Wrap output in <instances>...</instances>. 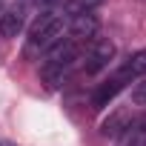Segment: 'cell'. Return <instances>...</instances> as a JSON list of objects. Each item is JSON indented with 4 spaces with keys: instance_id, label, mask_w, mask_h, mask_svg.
<instances>
[{
    "instance_id": "52a82bcc",
    "label": "cell",
    "mask_w": 146,
    "mask_h": 146,
    "mask_svg": "<svg viewBox=\"0 0 146 146\" xmlns=\"http://www.w3.org/2000/svg\"><path fill=\"white\" fill-rule=\"evenodd\" d=\"M115 146H146V115L129 120V126L115 137Z\"/></svg>"
},
{
    "instance_id": "3957f363",
    "label": "cell",
    "mask_w": 146,
    "mask_h": 146,
    "mask_svg": "<svg viewBox=\"0 0 146 146\" xmlns=\"http://www.w3.org/2000/svg\"><path fill=\"white\" fill-rule=\"evenodd\" d=\"M83 57H86L83 69L89 72V75H98V72H103L115 60V43L109 37H95V40H89V52Z\"/></svg>"
},
{
    "instance_id": "277c9868",
    "label": "cell",
    "mask_w": 146,
    "mask_h": 146,
    "mask_svg": "<svg viewBox=\"0 0 146 146\" xmlns=\"http://www.w3.org/2000/svg\"><path fill=\"white\" fill-rule=\"evenodd\" d=\"M98 26H100V23H98V17H95L92 12H80V15H75V17H69L66 37L75 40V43H80V46H86V40H95Z\"/></svg>"
},
{
    "instance_id": "9c48e42d",
    "label": "cell",
    "mask_w": 146,
    "mask_h": 146,
    "mask_svg": "<svg viewBox=\"0 0 146 146\" xmlns=\"http://www.w3.org/2000/svg\"><path fill=\"white\" fill-rule=\"evenodd\" d=\"M129 120H132L129 112H115V115L103 123V135H106V137H117V135L129 126Z\"/></svg>"
},
{
    "instance_id": "8fae6325",
    "label": "cell",
    "mask_w": 146,
    "mask_h": 146,
    "mask_svg": "<svg viewBox=\"0 0 146 146\" xmlns=\"http://www.w3.org/2000/svg\"><path fill=\"white\" fill-rule=\"evenodd\" d=\"M132 103L146 106V75L140 80H135V86H132Z\"/></svg>"
},
{
    "instance_id": "8992f818",
    "label": "cell",
    "mask_w": 146,
    "mask_h": 146,
    "mask_svg": "<svg viewBox=\"0 0 146 146\" xmlns=\"http://www.w3.org/2000/svg\"><path fill=\"white\" fill-rule=\"evenodd\" d=\"M26 29V9L23 6H12V9H3V15H0V37H17L20 32Z\"/></svg>"
},
{
    "instance_id": "7c38bea8",
    "label": "cell",
    "mask_w": 146,
    "mask_h": 146,
    "mask_svg": "<svg viewBox=\"0 0 146 146\" xmlns=\"http://www.w3.org/2000/svg\"><path fill=\"white\" fill-rule=\"evenodd\" d=\"M37 6H43V9H49V6H54V3H60V0H35Z\"/></svg>"
},
{
    "instance_id": "4fadbf2b",
    "label": "cell",
    "mask_w": 146,
    "mask_h": 146,
    "mask_svg": "<svg viewBox=\"0 0 146 146\" xmlns=\"http://www.w3.org/2000/svg\"><path fill=\"white\" fill-rule=\"evenodd\" d=\"M0 15H3V0H0Z\"/></svg>"
},
{
    "instance_id": "30bf717a",
    "label": "cell",
    "mask_w": 146,
    "mask_h": 146,
    "mask_svg": "<svg viewBox=\"0 0 146 146\" xmlns=\"http://www.w3.org/2000/svg\"><path fill=\"white\" fill-rule=\"evenodd\" d=\"M100 3H106V0H72L66 17H75V15H80V12H92V9H98Z\"/></svg>"
},
{
    "instance_id": "7a4b0ae2",
    "label": "cell",
    "mask_w": 146,
    "mask_h": 146,
    "mask_svg": "<svg viewBox=\"0 0 146 146\" xmlns=\"http://www.w3.org/2000/svg\"><path fill=\"white\" fill-rule=\"evenodd\" d=\"M66 23L69 17L66 15H57V12H46L37 17V23L29 29V37H26V57H37V54H46L52 52L63 35H66Z\"/></svg>"
},
{
    "instance_id": "5b68a950",
    "label": "cell",
    "mask_w": 146,
    "mask_h": 146,
    "mask_svg": "<svg viewBox=\"0 0 146 146\" xmlns=\"http://www.w3.org/2000/svg\"><path fill=\"white\" fill-rule=\"evenodd\" d=\"M126 86H129V83L117 75V72H115L109 80H103V83L95 89V95H92V106H95V109H106V106L117 98V92H123Z\"/></svg>"
},
{
    "instance_id": "6da1fadb",
    "label": "cell",
    "mask_w": 146,
    "mask_h": 146,
    "mask_svg": "<svg viewBox=\"0 0 146 146\" xmlns=\"http://www.w3.org/2000/svg\"><path fill=\"white\" fill-rule=\"evenodd\" d=\"M80 57H83V46L75 43V40H69V37H63L52 52H46V60L40 66V75H43L46 86L49 89L63 86V80L72 75V69L78 66Z\"/></svg>"
},
{
    "instance_id": "ba28073f",
    "label": "cell",
    "mask_w": 146,
    "mask_h": 146,
    "mask_svg": "<svg viewBox=\"0 0 146 146\" xmlns=\"http://www.w3.org/2000/svg\"><path fill=\"white\" fill-rule=\"evenodd\" d=\"M117 75H120L126 83H135V80H140V78L146 75V49H140V52L129 54V57L120 63Z\"/></svg>"
}]
</instances>
